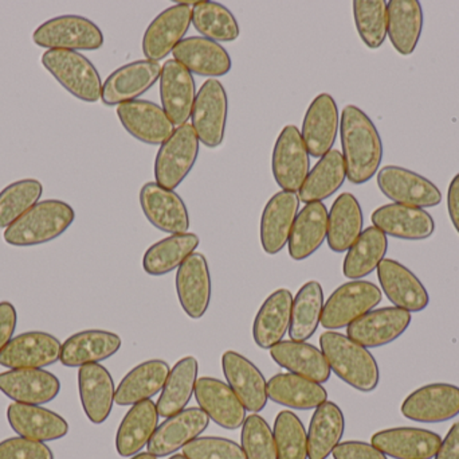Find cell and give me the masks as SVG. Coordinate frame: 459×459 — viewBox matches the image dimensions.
<instances>
[{"mask_svg": "<svg viewBox=\"0 0 459 459\" xmlns=\"http://www.w3.org/2000/svg\"><path fill=\"white\" fill-rule=\"evenodd\" d=\"M434 459H459V422L455 423L445 439H442Z\"/></svg>", "mask_w": 459, "mask_h": 459, "instance_id": "cell-56", "label": "cell"}, {"mask_svg": "<svg viewBox=\"0 0 459 459\" xmlns=\"http://www.w3.org/2000/svg\"><path fill=\"white\" fill-rule=\"evenodd\" d=\"M324 310V291L316 280L305 283L293 301L289 336L291 341L307 342L312 339L321 323Z\"/></svg>", "mask_w": 459, "mask_h": 459, "instance_id": "cell-46", "label": "cell"}, {"mask_svg": "<svg viewBox=\"0 0 459 459\" xmlns=\"http://www.w3.org/2000/svg\"><path fill=\"white\" fill-rule=\"evenodd\" d=\"M161 65L150 59H140L124 65L102 84L101 100L108 107L139 100L160 80Z\"/></svg>", "mask_w": 459, "mask_h": 459, "instance_id": "cell-14", "label": "cell"}, {"mask_svg": "<svg viewBox=\"0 0 459 459\" xmlns=\"http://www.w3.org/2000/svg\"><path fill=\"white\" fill-rule=\"evenodd\" d=\"M140 205L147 220L166 234H186L190 228L187 205L179 194L156 182H148L140 190Z\"/></svg>", "mask_w": 459, "mask_h": 459, "instance_id": "cell-16", "label": "cell"}, {"mask_svg": "<svg viewBox=\"0 0 459 459\" xmlns=\"http://www.w3.org/2000/svg\"><path fill=\"white\" fill-rule=\"evenodd\" d=\"M199 363L193 356L183 357L169 371L156 407L161 418H171L186 410L195 395Z\"/></svg>", "mask_w": 459, "mask_h": 459, "instance_id": "cell-42", "label": "cell"}, {"mask_svg": "<svg viewBox=\"0 0 459 459\" xmlns=\"http://www.w3.org/2000/svg\"><path fill=\"white\" fill-rule=\"evenodd\" d=\"M371 220L385 236L410 242L429 239L436 232V221L430 213L406 205H383L372 213Z\"/></svg>", "mask_w": 459, "mask_h": 459, "instance_id": "cell-26", "label": "cell"}, {"mask_svg": "<svg viewBox=\"0 0 459 459\" xmlns=\"http://www.w3.org/2000/svg\"><path fill=\"white\" fill-rule=\"evenodd\" d=\"M193 24L196 31L214 42H234L240 30L234 13L217 2H196L193 5Z\"/></svg>", "mask_w": 459, "mask_h": 459, "instance_id": "cell-47", "label": "cell"}, {"mask_svg": "<svg viewBox=\"0 0 459 459\" xmlns=\"http://www.w3.org/2000/svg\"><path fill=\"white\" fill-rule=\"evenodd\" d=\"M342 158L353 185L368 182L379 172L383 142L374 121L356 105H347L340 119Z\"/></svg>", "mask_w": 459, "mask_h": 459, "instance_id": "cell-1", "label": "cell"}, {"mask_svg": "<svg viewBox=\"0 0 459 459\" xmlns=\"http://www.w3.org/2000/svg\"><path fill=\"white\" fill-rule=\"evenodd\" d=\"M78 393L86 418L93 425L107 422L116 398L115 382L101 364H88L78 369Z\"/></svg>", "mask_w": 459, "mask_h": 459, "instance_id": "cell-29", "label": "cell"}, {"mask_svg": "<svg viewBox=\"0 0 459 459\" xmlns=\"http://www.w3.org/2000/svg\"><path fill=\"white\" fill-rule=\"evenodd\" d=\"M62 344L53 334L27 331L13 337L0 352V366L7 369H43L59 361Z\"/></svg>", "mask_w": 459, "mask_h": 459, "instance_id": "cell-15", "label": "cell"}, {"mask_svg": "<svg viewBox=\"0 0 459 459\" xmlns=\"http://www.w3.org/2000/svg\"><path fill=\"white\" fill-rule=\"evenodd\" d=\"M198 135L191 124L175 128L174 134L160 146L155 159L156 183L175 190L190 174L199 155Z\"/></svg>", "mask_w": 459, "mask_h": 459, "instance_id": "cell-7", "label": "cell"}, {"mask_svg": "<svg viewBox=\"0 0 459 459\" xmlns=\"http://www.w3.org/2000/svg\"><path fill=\"white\" fill-rule=\"evenodd\" d=\"M345 418L342 409L326 401L316 409L307 430V459H328L342 444Z\"/></svg>", "mask_w": 459, "mask_h": 459, "instance_id": "cell-41", "label": "cell"}, {"mask_svg": "<svg viewBox=\"0 0 459 459\" xmlns=\"http://www.w3.org/2000/svg\"><path fill=\"white\" fill-rule=\"evenodd\" d=\"M240 444L247 459H278L273 430L261 415L246 418Z\"/></svg>", "mask_w": 459, "mask_h": 459, "instance_id": "cell-51", "label": "cell"}, {"mask_svg": "<svg viewBox=\"0 0 459 459\" xmlns=\"http://www.w3.org/2000/svg\"><path fill=\"white\" fill-rule=\"evenodd\" d=\"M75 220V212L61 199L38 202L15 223L5 228L4 242L13 247H34L53 242Z\"/></svg>", "mask_w": 459, "mask_h": 459, "instance_id": "cell-3", "label": "cell"}, {"mask_svg": "<svg viewBox=\"0 0 459 459\" xmlns=\"http://www.w3.org/2000/svg\"><path fill=\"white\" fill-rule=\"evenodd\" d=\"M32 40L48 50L93 51L104 46V34L85 16L62 15L40 24Z\"/></svg>", "mask_w": 459, "mask_h": 459, "instance_id": "cell-5", "label": "cell"}, {"mask_svg": "<svg viewBox=\"0 0 459 459\" xmlns=\"http://www.w3.org/2000/svg\"><path fill=\"white\" fill-rule=\"evenodd\" d=\"M310 155L296 126H286L278 135L272 156V172L283 191L297 193L310 172Z\"/></svg>", "mask_w": 459, "mask_h": 459, "instance_id": "cell-9", "label": "cell"}, {"mask_svg": "<svg viewBox=\"0 0 459 459\" xmlns=\"http://www.w3.org/2000/svg\"><path fill=\"white\" fill-rule=\"evenodd\" d=\"M158 407L152 401L134 404L126 412L116 434V450L118 455L131 458L139 455L150 444L159 428Z\"/></svg>", "mask_w": 459, "mask_h": 459, "instance_id": "cell-35", "label": "cell"}, {"mask_svg": "<svg viewBox=\"0 0 459 459\" xmlns=\"http://www.w3.org/2000/svg\"><path fill=\"white\" fill-rule=\"evenodd\" d=\"M406 419L418 423H444L459 415V387L434 383L418 388L404 399L401 407Z\"/></svg>", "mask_w": 459, "mask_h": 459, "instance_id": "cell-12", "label": "cell"}, {"mask_svg": "<svg viewBox=\"0 0 459 459\" xmlns=\"http://www.w3.org/2000/svg\"><path fill=\"white\" fill-rule=\"evenodd\" d=\"M18 323V313L11 302H0V352L13 339Z\"/></svg>", "mask_w": 459, "mask_h": 459, "instance_id": "cell-55", "label": "cell"}, {"mask_svg": "<svg viewBox=\"0 0 459 459\" xmlns=\"http://www.w3.org/2000/svg\"><path fill=\"white\" fill-rule=\"evenodd\" d=\"M0 459H54L45 442L15 437L0 442Z\"/></svg>", "mask_w": 459, "mask_h": 459, "instance_id": "cell-53", "label": "cell"}, {"mask_svg": "<svg viewBox=\"0 0 459 459\" xmlns=\"http://www.w3.org/2000/svg\"><path fill=\"white\" fill-rule=\"evenodd\" d=\"M332 455L333 459H388L374 445L361 441L342 442Z\"/></svg>", "mask_w": 459, "mask_h": 459, "instance_id": "cell-54", "label": "cell"}, {"mask_svg": "<svg viewBox=\"0 0 459 459\" xmlns=\"http://www.w3.org/2000/svg\"><path fill=\"white\" fill-rule=\"evenodd\" d=\"M188 459H247L237 442L221 437H199L183 447Z\"/></svg>", "mask_w": 459, "mask_h": 459, "instance_id": "cell-52", "label": "cell"}, {"mask_svg": "<svg viewBox=\"0 0 459 459\" xmlns=\"http://www.w3.org/2000/svg\"><path fill=\"white\" fill-rule=\"evenodd\" d=\"M195 234H171L148 248L143 258V269L151 277H163L179 269L199 247Z\"/></svg>", "mask_w": 459, "mask_h": 459, "instance_id": "cell-43", "label": "cell"}, {"mask_svg": "<svg viewBox=\"0 0 459 459\" xmlns=\"http://www.w3.org/2000/svg\"><path fill=\"white\" fill-rule=\"evenodd\" d=\"M169 371L171 368L163 360H148L140 364L116 388L115 403L126 407L151 401L163 390Z\"/></svg>", "mask_w": 459, "mask_h": 459, "instance_id": "cell-37", "label": "cell"}, {"mask_svg": "<svg viewBox=\"0 0 459 459\" xmlns=\"http://www.w3.org/2000/svg\"><path fill=\"white\" fill-rule=\"evenodd\" d=\"M131 459H158L155 455H151V453H139V455H134Z\"/></svg>", "mask_w": 459, "mask_h": 459, "instance_id": "cell-58", "label": "cell"}, {"mask_svg": "<svg viewBox=\"0 0 459 459\" xmlns=\"http://www.w3.org/2000/svg\"><path fill=\"white\" fill-rule=\"evenodd\" d=\"M293 301L290 291L280 288L259 307L253 323V339L261 349H272L289 333Z\"/></svg>", "mask_w": 459, "mask_h": 459, "instance_id": "cell-32", "label": "cell"}, {"mask_svg": "<svg viewBox=\"0 0 459 459\" xmlns=\"http://www.w3.org/2000/svg\"><path fill=\"white\" fill-rule=\"evenodd\" d=\"M447 209L453 226L459 234V172L453 178L447 190Z\"/></svg>", "mask_w": 459, "mask_h": 459, "instance_id": "cell-57", "label": "cell"}, {"mask_svg": "<svg viewBox=\"0 0 459 459\" xmlns=\"http://www.w3.org/2000/svg\"><path fill=\"white\" fill-rule=\"evenodd\" d=\"M199 409L210 420L226 430H238L246 420V409L226 383L214 377H201L195 387Z\"/></svg>", "mask_w": 459, "mask_h": 459, "instance_id": "cell-28", "label": "cell"}, {"mask_svg": "<svg viewBox=\"0 0 459 459\" xmlns=\"http://www.w3.org/2000/svg\"><path fill=\"white\" fill-rule=\"evenodd\" d=\"M363 210L358 199L351 193L340 194L328 212V247L336 253L347 252L363 234Z\"/></svg>", "mask_w": 459, "mask_h": 459, "instance_id": "cell-38", "label": "cell"}, {"mask_svg": "<svg viewBox=\"0 0 459 459\" xmlns=\"http://www.w3.org/2000/svg\"><path fill=\"white\" fill-rule=\"evenodd\" d=\"M377 271L383 293L395 307L409 313L428 309L429 291L411 269L394 259H385Z\"/></svg>", "mask_w": 459, "mask_h": 459, "instance_id": "cell-18", "label": "cell"}, {"mask_svg": "<svg viewBox=\"0 0 459 459\" xmlns=\"http://www.w3.org/2000/svg\"><path fill=\"white\" fill-rule=\"evenodd\" d=\"M340 129L339 107L329 93H321L310 102L304 121L301 137L307 153L313 158H323L332 151Z\"/></svg>", "mask_w": 459, "mask_h": 459, "instance_id": "cell-20", "label": "cell"}, {"mask_svg": "<svg viewBox=\"0 0 459 459\" xmlns=\"http://www.w3.org/2000/svg\"><path fill=\"white\" fill-rule=\"evenodd\" d=\"M59 391L58 377L45 369H10L0 374V393L13 403L43 406L53 402Z\"/></svg>", "mask_w": 459, "mask_h": 459, "instance_id": "cell-24", "label": "cell"}, {"mask_svg": "<svg viewBox=\"0 0 459 459\" xmlns=\"http://www.w3.org/2000/svg\"><path fill=\"white\" fill-rule=\"evenodd\" d=\"M175 286L183 312L193 320H201L209 310L212 293L209 261L204 253L194 252L178 269Z\"/></svg>", "mask_w": 459, "mask_h": 459, "instance_id": "cell-17", "label": "cell"}, {"mask_svg": "<svg viewBox=\"0 0 459 459\" xmlns=\"http://www.w3.org/2000/svg\"><path fill=\"white\" fill-rule=\"evenodd\" d=\"M411 313L399 307H382L367 313L347 328V336L367 349L396 341L411 325Z\"/></svg>", "mask_w": 459, "mask_h": 459, "instance_id": "cell-13", "label": "cell"}, {"mask_svg": "<svg viewBox=\"0 0 459 459\" xmlns=\"http://www.w3.org/2000/svg\"><path fill=\"white\" fill-rule=\"evenodd\" d=\"M169 459H188L185 455H175Z\"/></svg>", "mask_w": 459, "mask_h": 459, "instance_id": "cell-59", "label": "cell"}, {"mask_svg": "<svg viewBox=\"0 0 459 459\" xmlns=\"http://www.w3.org/2000/svg\"><path fill=\"white\" fill-rule=\"evenodd\" d=\"M388 239L377 226L364 229L355 244L347 251L342 274L351 280H361L377 269L385 259Z\"/></svg>", "mask_w": 459, "mask_h": 459, "instance_id": "cell-44", "label": "cell"}, {"mask_svg": "<svg viewBox=\"0 0 459 459\" xmlns=\"http://www.w3.org/2000/svg\"><path fill=\"white\" fill-rule=\"evenodd\" d=\"M123 347L120 336L107 331H85L73 334L62 344L59 361L67 368L100 364Z\"/></svg>", "mask_w": 459, "mask_h": 459, "instance_id": "cell-31", "label": "cell"}, {"mask_svg": "<svg viewBox=\"0 0 459 459\" xmlns=\"http://www.w3.org/2000/svg\"><path fill=\"white\" fill-rule=\"evenodd\" d=\"M229 99L222 83L209 78L196 93L191 113V126L198 135L199 142L206 147H220L225 139L228 126Z\"/></svg>", "mask_w": 459, "mask_h": 459, "instance_id": "cell-8", "label": "cell"}, {"mask_svg": "<svg viewBox=\"0 0 459 459\" xmlns=\"http://www.w3.org/2000/svg\"><path fill=\"white\" fill-rule=\"evenodd\" d=\"M172 54L191 73L204 77H222L232 66L228 50L221 43L204 37L185 38Z\"/></svg>", "mask_w": 459, "mask_h": 459, "instance_id": "cell-33", "label": "cell"}, {"mask_svg": "<svg viewBox=\"0 0 459 459\" xmlns=\"http://www.w3.org/2000/svg\"><path fill=\"white\" fill-rule=\"evenodd\" d=\"M377 450L394 459H433L442 444L439 434L426 428H395L377 431L371 438Z\"/></svg>", "mask_w": 459, "mask_h": 459, "instance_id": "cell-25", "label": "cell"}, {"mask_svg": "<svg viewBox=\"0 0 459 459\" xmlns=\"http://www.w3.org/2000/svg\"><path fill=\"white\" fill-rule=\"evenodd\" d=\"M222 368L229 387L246 411L261 412L269 401L267 382L262 372L245 356L231 350L222 356Z\"/></svg>", "mask_w": 459, "mask_h": 459, "instance_id": "cell-27", "label": "cell"}, {"mask_svg": "<svg viewBox=\"0 0 459 459\" xmlns=\"http://www.w3.org/2000/svg\"><path fill=\"white\" fill-rule=\"evenodd\" d=\"M42 64L77 99L85 102H97L101 99L102 81L99 70L83 54L70 50H46Z\"/></svg>", "mask_w": 459, "mask_h": 459, "instance_id": "cell-4", "label": "cell"}, {"mask_svg": "<svg viewBox=\"0 0 459 459\" xmlns=\"http://www.w3.org/2000/svg\"><path fill=\"white\" fill-rule=\"evenodd\" d=\"M210 425V418L204 410H183L174 417L167 418L153 434L148 444V453L156 458L175 455L187 446L194 439L199 438Z\"/></svg>", "mask_w": 459, "mask_h": 459, "instance_id": "cell-21", "label": "cell"}, {"mask_svg": "<svg viewBox=\"0 0 459 459\" xmlns=\"http://www.w3.org/2000/svg\"><path fill=\"white\" fill-rule=\"evenodd\" d=\"M299 194L283 190L267 201L259 226L261 245L267 255H277L288 245L299 216Z\"/></svg>", "mask_w": 459, "mask_h": 459, "instance_id": "cell-22", "label": "cell"}, {"mask_svg": "<svg viewBox=\"0 0 459 459\" xmlns=\"http://www.w3.org/2000/svg\"><path fill=\"white\" fill-rule=\"evenodd\" d=\"M161 108L174 126H185L193 113L196 85L193 73L177 59H169L161 67Z\"/></svg>", "mask_w": 459, "mask_h": 459, "instance_id": "cell-19", "label": "cell"}, {"mask_svg": "<svg viewBox=\"0 0 459 459\" xmlns=\"http://www.w3.org/2000/svg\"><path fill=\"white\" fill-rule=\"evenodd\" d=\"M8 425L19 437L32 441L51 442L65 438L69 433L66 419L42 406L13 403L7 409Z\"/></svg>", "mask_w": 459, "mask_h": 459, "instance_id": "cell-30", "label": "cell"}, {"mask_svg": "<svg viewBox=\"0 0 459 459\" xmlns=\"http://www.w3.org/2000/svg\"><path fill=\"white\" fill-rule=\"evenodd\" d=\"M320 347L329 368L345 384L363 393L377 390L380 383L379 366L367 348L331 331L321 334Z\"/></svg>", "mask_w": 459, "mask_h": 459, "instance_id": "cell-2", "label": "cell"}, {"mask_svg": "<svg viewBox=\"0 0 459 459\" xmlns=\"http://www.w3.org/2000/svg\"><path fill=\"white\" fill-rule=\"evenodd\" d=\"M387 37L402 56L414 53L423 30L422 4L418 0H391L387 3Z\"/></svg>", "mask_w": 459, "mask_h": 459, "instance_id": "cell-40", "label": "cell"}, {"mask_svg": "<svg viewBox=\"0 0 459 459\" xmlns=\"http://www.w3.org/2000/svg\"><path fill=\"white\" fill-rule=\"evenodd\" d=\"M196 3V2H195ZM195 3L180 2L159 13L143 37V53L150 61L166 58L185 40L193 24V8Z\"/></svg>", "mask_w": 459, "mask_h": 459, "instance_id": "cell-11", "label": "cell"}, {"mask_svg": "<svg viewBox=\"0 0 459 459\" xmlns=\"http://www.w3.org/2000/svg\"><path fill=\"white\" fill-rule=\"evenodd\" d=\"M267 396L288 409L309 411L328 401V393L313 380L293 374H278L267 382Z\"/></svg>", "mask_w": 459, "mask_h": 459, "instance_id": "cell-39", "label": "cell"}, {"mask_svg": "<svg viewBox=\"0 0 459 459\" xmlns=\"http://www.w3.org/2000/svg\"><path fill=\"white\" fill-rule=\"evenodd\" d=\"M382 299V290L375 283L367 280L344 283L324 304L321 325L331 331L348 328L351 323L372 312Z\"/></svg>", "mask_w": 459, "mask_h": 459, "instance_id": "cell-6", "label": "cell"}, {"mask_svg": "<svg viewBox=\"0 0 459 459\" xmlns=\"http://www.w3.org/2000/svg\"><path fill=\"white\" fill-rule=\"evenodd\" d=\"M43 185L34 178L11 183L0 191V228H8L38 204Z\"/></svg>", "mask_w": 459, "mask_h": 459, "instance_id": "cell-48", "label": "cell"}, {"mask_svg": "<svg viewBox=\"0 0 459 459\" xmlns=\"http://www.w3.org/2000/svg\"><path fill=\"white\" fill-rule=\"evenodd\" d=\"M353 18L361 40L369 49H379L387 38V2L385 0H355Z\"/></svg>", "mask_w": 459, "mask_h": 459, "instance_id": "cell-49", "label": "cell"}, {"mask_svg": "<svg viewBox=\"0 0 459 459\" xmlns=\"http://www.w3.org/2000/svg\"><path fill=\"white\" fill-rule=\"evenodd\" d=\"M117 116L134 139L147 145L161 146L175 131V126L163 108L148 100H134L118 105Z\"/></svg>", "mask_w": 459, "mask_h": 459, "instance_id": "cell-23", "label": "cell"}, {"mask_svg": "<svg viewBox=\"0 0 459 459\" xmlns=\"http://www.w3.org/2000/svg\"><path fill=\"white\" fill-rule=\"evenodd\" d=\"M377 186L394 204L426 209L442 202V193L436 183L404 167H383L377 172Z\"/></svg>", "mask_w": 459, "mask_h": 459, "instance_id": "cell-10", "label": "cell"}, {"mask_svg": "<svg viewBox=\"0 0 459 459\" xmlns=\"http://www.w3.org/2000/svg\"><path fill=\"white\" fill-rule=\"evenodd\" d=\"M270 357L289 374L323 384L331 379V368L318 348L299 341H281L270 349Z\"/></svg>", "mask_w": 459, "mask_h": 459, "instance_id": "cell-34", "label": "cell"}, {"mask_svg": "<svg viewBox=\"0 0 459 459\" xmlns=\"http://www.w3.org/2000/svg\"><path fill=\"white\" fill-rule=\"evenodd\" d=\"M328 209L323 202L307 204L297 216L288 243L289 256L302 261L310 258L326 240Z\"/></svg>", "mask_w": 459, "mask_h": 459, "instance_id": "cell-36", "label": "cell"}, {"mask_svg": "<svg viewBox=\"0 0 459 459\" xmlns=\"http://www.w3.org/2000/svg\"><path fill=\"white\" fill-rule=\"evenodd\" d=\"M347 180L344 158L339 150L329 151L310 170L304 185L299 189V201L305 204L323 202L333 196Z\"/></svg>", "mask_w": 459, "mask_h": 459, "instance_id": "cell-45", "label": "cell"}, {"mask_svg": "<svg viewBox=\"0 0 459 459\" xmlns=\"http://www.w3.org/2000/svg\"><path fill=\"white\" fill-rule=\"evenodd\" d=\"M273 436L278 459H307V434L294 412L281 411L277 415Z\"/></svg>", "mask_w": 459, "mask_h": 459, "instance_id": "cell-50", "label": "cell"}]
</instances>
